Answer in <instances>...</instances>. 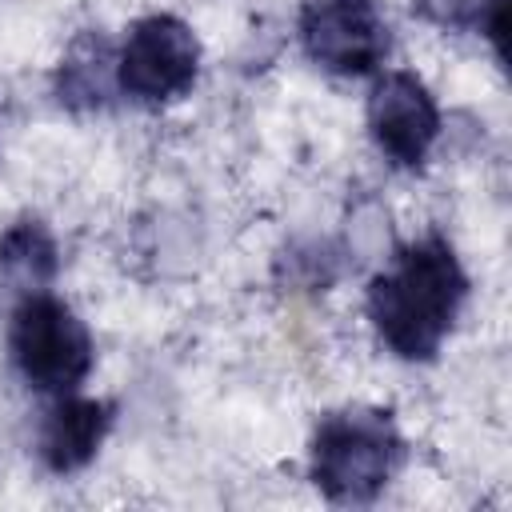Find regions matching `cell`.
Segmentation results:
<instances>
[{
	"mask_svg": "<svg viewBox=\"0 0 512 512\" xmlns=\"http://www.w3.org/2000/svg\"><path fill=\"white\" fill-rule=\"evenodd\" d=\"M372 144L396 168H424L440 140V108L416 72H384L368 92Z\"/></svg>",
	"mask_w": 512,
	"mask_h": 512,
	"instance_id": "6",
	"label": "cell"
},
{
	"mask_svg": "<svg viewBox=\"0 0 512 512\" xmlns=\"http://www.w3.org/2000/svg\"><path fill=\"white\" fill-rule=\"evenodd\" d=\"M476 28L488 36L496 60H504V32H508V0H480V12H476Z\"/></svg>",
	"mask_w": 512,
	"mask_h": 512,
	"instance_id": "11",
	"label": "cell"
},
{
	"mask_svg": "<svg viewBox=\"0 0 512 512\" xmlns=\"http://www.w3.org/2000/svg\"><path fill=\"white\" fill-rule=\"evenodd\" d=\"M116 92V48L100 28H84L52 72V96L68 112H100Z\"/></svg>",
	"mask_w": 512,
	"mask_h": 512,
	"instance_id": "8",
	"label": "cell"
},
{
	"mask_svg": "<svg viewBox=\"0 0 512 512\" xmlns=\"http://www.w3.org/2000/svg\"><path fill=\"white\" fill-rule=\"evenodd\" d=\"M416 8L444 28H464V24H476L480 0H416Z\"/></svg>",
	"mask_w": 512,
	"mask_h": 512,
	"instance_id": "10",
	"label": "cell"
},
{
	"mask_svg": "<svg viewBox=\"0 0 512 512\" xmlns=\"http://www.w3.org/2000/svg\"><path fill=\"white\" fill-rule=\"evenodd\" d=\"M200 76V40L172 12L140 16L116 48V92L132 104L164 108L184 100Z\"/></svg>",
	"mask_w": 512,
	"mask_h": 512,
	"instance_id": "4",
	"label": "cell"
},
{
	"mask_svg": "<svg viewBox=\"0 0 512 512\" xmlns=\"http://www.w3.org/2000/svg\"><path fill=\"white\" fill-rule=\"evenodd\" d=\"M116 408L108 400H92V396H60L40 424V460L48 472L56 476H72L80 468H88L104 444V436L112 432Z\"/></svg>",
	"mask_w": 512,
	"mask_h": 512,
	"instance_id": "7",
	"label": "cell"
},
{
	"mask_svg": "<svg viewBox=\"0 0 512 512\" xmlns=\"http://www.w3.org/2000/svg\"><path fill=\"white\" fill-rule=\"evenodd\" d=\"M404 460V436L388 408L324 412L308 440V476L332 504H372Z\"/></svg>",
	"mask_w": 512,
	"mask_h": 512,
	"instance_id": "2",
	"label": "cell"
},
{
	"mask_svg": "<svg viewBox=\"0 0 512 512\" xmlns=\"http://www.w3.org/2000/svg\"><path fill=\"white\" fill-rule=\"evenodd\" d=\"M60 272V248L40 216H20L0 232V280L20 288H44Z\"/></svg>",
	"mask_w": 512,
	"mask_h": 512,
	"instance_id": "9",
	"label": "cell"
},
{
	"mask_svg": "<svg viewBox=\"0 0 512 512\" xmlns=\"http://www.w3.org/2000/svg\"><path fill=\"white\" fill-rule=\"evenodd\" d=\"M468 300V276L456 248L440 232H424L392 252L368 280V320L380 344L408 360L428 364L452 336Z\"/></svg>",
	"mask_w": 512,
	"mask_h": 512,
	"instance_id": "1",
	"label": "cell"
},
{
	"mask_svg": "<svg viewBox=\"0 0 512 512\" xmlns=\"http://www.w3.org/2000/svg\"><path fill=\"white\" fill-rule=\"evenodd\" d=\"M8 356L28 388L68 396L88 380L96 344L72 304L44 288H32L8 316Z\"/></svg>",
	"mask_w": 512,
	"mask_h": 512,
	"instance_id": "3",
	"label": "cell"
},
{
	"mask_svg": "<svg viewBox=\"0 0 512 512\" xmlns=\"http://www.w3.org/2000/svg\"><path fill=\"white\" fill-rule=\"evenodd\" d=\"M296 36L304 56L332 76H368L392 52V28L376 0H308Z\"/></svg>",
	"mask_w": 512,
	"mask_h": 512,
	"instance_id": "5",
	"label": "cell"
}]
</instances>
